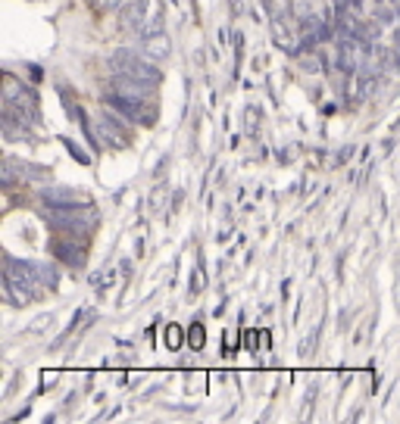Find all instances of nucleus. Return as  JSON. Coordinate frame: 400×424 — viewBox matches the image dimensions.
<instances>
[{
  "label": "nucleus",
  "instance_id": "obj_13",
  "mask_svg": "<svg viewBox=\"0 0 400 424\" xmlns=\"http://www.w3.org/2000/svg\"><path fill=\"white\" fill-rule=\"evenodd\" d=\"M31 269H35V278H38V284H41L44 290H53L60 284V272L53 269L50 262H31Z\"/></svg>",
  "mask_w": 400,
  "mask_h": 424
},
{
  "label": "nucleus",
  "instance_id": "obj_16",
  "mask_svg": "<svg viewBox=\"0 0 400 424\" xmlns=\"http://www.w3.org/2000/svg\"><path fill=\"white\" fill-rule=\"evenodd\" d=\"M188 343H191V350H203V343H207V331H203L200 321H194L191 331H188Z\"/></svg>",
  "mask_w": 400,
  "mask_h": 424
},
{
  "label": "nucleus",
  "instance_id": "obj_3",
  "mask_svg": "<svg viewBox=\"0 0 400 424\" xmlns=\"http://www.w3.org/2000/svg\"><path fill=\"white\" fill-rule=\"evenodd\" d=\"M104 104L113 109V113H119L122 119H129L131 125H144V128L156 125V116H160V109H156L153 100L129 97V94H116V91L104 94Z\"/></svg>",
  "mask_w": 400,
  "mask_h": 424
},
{
  "label": "nucleus",
  "instance_id": "obj_8",
  "mask_svg": "<svg viewBox=\"0 0 400 424\" xmlns=\"http://www.w3.org/2000/svg\"><path fill=\"white\" fill-rule=\"evenodd\" d=\"M44 175H47L44 166L19 162L16 156H6V162H4V184H13L16 178H19V182H35V178H44Z\"/></svg>",
  "mask_w": 400,
  "mask_h": 424
},
{
  "label": "nucleus",
  "instance_id": "obj_15",
  "mask_svg": "<svg viewBox=\"0 0 400 424\" xmlns=\"http://www.w3.org/2000/svg\"><path fill=\"white\" fill-rule=\"evenodd\" d=\"M22 91H26V84H22L13 72H6V75H4V100H16Z\"/></svg>",
  "mask_w": 400,
  "mask_h": 424
},
{
  "label": "nucleus",
  "instance_id": "obj_7",
  "mask_svg": "<svg viewBox=\"0 0 400 424\" xmlns=\"http://www.w3.org/2000/svg\"><path fill=\"white\" fill-rule=\"evenodd\" d=\"M47 253L53 259H60L63 265H69V269H85V262H88V253H85V240H75V238H53L47 243Z\"/></svg>",
  "mask_w": 400,
  "mask_h": 424
},
{
  "label": "nucleus",
  "instance_id": "obj_10",
  "mask_svg": "<svg viewBox=\"0 0 400 424\" xmlns=\"http://www.w3.org/2000/svg\"><path fill=\"white\" fill-rule=\"evenodd\" d=\"M144 16H147V0H125L119 6V28L122 31L144 28Z\"/></svg>",
  "mask_w": 400,
  "mask_h": 424
},
{
  "label": "nucleus",
  "instance_id": "obj_20",
  "mask_svg": "<svg viewBox=\"0 0 400 424\" xmlns=\"http://www.w3.org/2000/svg\"><path fill=\"white\" fill-rule=\"evenodd\" d=\"M244 347H247L250 352H254V347H256V337H254V331H247V334H244Z\"/></svg>",
  "mask_w": 400,
  "mask_h": 424
},
{
  "label": "nucleus",
  "instance_id": "obj_14",
  "mask_svg": "<svg viewBox=\"0 0 400 424\" xmlns=\"http://www.w3.org/2000/svg\"><path fill=\"white\" fill-rule=\"evenodd\" d=\"M297 62H301L303 72H323L325 69V53H316V50H307L297 57Z\"/></svg>",
  "mask_w": 400,
  "mask_h": 424
},
{
  "label": "nucleus",
  "instance_id": "obj_9",
  "mask_svg": "<svg viewBox=\"0 0 400 424\" xmlns=\"http://www.w3.org/2000/svg\"><path fill=\"white\" fill-rule=\"evenodd\" d=\"M107 91L129 94V97H141V100H153V88H151V84L138 82V78H131V75H125V72H113Z\"/></svg>",
  "mask_w": 400,
  "mask_h": 424
},
{
  "label": "nucleus",
  "instance_id": "obj_4",
  "mask_svg": "<svg viewBox=\"0 0 400 424\" xmlns=\"http://www.w3.org/2000/svg\"><path fill=\"white\" fill-rule=\"evenodd\" d=\"M109 69H113V72H125V75L138 78V82L151 84V88H156V84L163 82L160 66H156L153 60H147L144 53H135V50H113V53H109Z\"/></svg>",
  "mask_w": 400,
  "mask_h": 424
},
{
  "label": "nucleus",
  "instance_id": "obj_22",
  "mask_svg": "<svg viewBox=\"0 0 400 424\" xmlns=\"http://www.w3.org/2000/svg\"><path fill=\"white\" fill-rule=\"evenodd\" d=\"M94 6H97V0H94Z\"/></svg>",
  "mask_w": 400,
  "mask_h": 424
},
{
  "label": "nucleus",
  "instance_id": "obj_1",
  "mask_svg": "<svg viewBox=\"0 0 400 424\" xmlns=\"http://www.w3.org/2000/svg\"><path fill=\"white\" fill-rule=\"evenodd\" d=\"M4 262H6L4 290H6V296L13 300V306H28L35 296H41L44 287L38 284L31 262H22V259H13V256H6Z\"/></svg>",
  "mask_w": 400,
  "mask_h": 424
},
{
  "label": "nucleus",
  "instance_id": "obj_6",
  "mask_svg": "<svg viewBox=\"0 0 400 424\" xmlns=\"http://www.w3.org/2000/svg\"><path fill=\"white\" fill-rule=\"evenodd\" d=\"M125 122L129 119H122L119 113H113V109H104L100 113V119H97V138H100V144L104 147H129L131 144V138L125 135Z\"/></svg>",
  "mask_w": 400,
  "mask_h": 424
},
{
  "label": "nucleus",
  "instance_id": "obj_19",
  "mask_svg": "<svg viewBox=\"0 0 400 424\" xmlns=\"http://www.w3.org/2000/svg\"><path fill=\"white\" fill-rule=\"evenodd\" d=\"M166 343H169V350H178V343H182V331H178V325L166 328Z\"/></svg>",
  "mask_w": 400,
  "mask_h": 424
},
{
  "label": "nucleus",
  "instance_id": "obj_21",
  "mask_svg": "<svg viewBox=\"0 0 400 424\" xmlns=\"http://www.w3.org/2000/svg\"><path fill=\"white\" fill-rule=\"evenodd\" d=\"M122 4H125V0H107V6H113V10H119Z\"/></svg>",
  "mask_w": 400,
  "mask_h": 424
},
{
  "label": "nucleus",
  "instance_id": "obj_2",
  "mask_svg": "<svg viewBox=\"0 0 400 424\" xmlns=\"http://www.w3.org/2000/svg\"><path fill=\"white\" fill-rule=\"evenodd\" d=\"M47 225L53 231L66 234V238H75V240H88L94 225H97V216H94L91 206H78V209H47L44 212Z\"/></svg>",
  "mask_w": 400,
  "mask_h": 424
},
{
  "label": "nucleus",
  "instance_id": "obj_17",
  "mask_svg": "<svg viewBox=\"0 0 400 424\" xmlns=\"http://www.w3.org/2000/svg\"><path fill=\"white\" fill-rule=\"evenodd\" d=\"M53 325H57V316L50 312V316H41V318L31 321V325H28V334H44L47 328H53Z\"/></svg>",
  "mask_w": 400,
  "mask_h": 424
},
{
  "label": "nucleus",
  "instance_id": "obj_12",
  "mask_svg": "<svg viewBox=\"0 0 400 424\" xmlns=\"http://www.w3.org/2000/svg\"><path fill=\"white\" fill-rule=\"evenodd\" d=\"M4 138L6 140H28V122H22L13 109L4 106Z\"/></svg>",
  "mask_w": 400,
  "mask_h": 424
},
{
  "label": "nucleus",
  "instance_id": "obj_5",
  "mask_svg": "<svg viewBox=\"0 0 400 424\" xmlns=\"http://www.w3.org/2000/svg\"><path fill=\"white\" fill-rule=\"evenodd\" d=\"M38 200H41L47 209H78V206H91V197H88L85 191H75V187H60V184L41 187Z\"/></svg>",
  "mask_w": 400,
  "mask_h": 424
},
{
  "label": "nucleus",
  "instance_id": "obj_11",
  "mask_svg": "<svg viewBox=\"0 0 400 424\" xmlns=\"http://www.w3.org/2000/svg\"><path fill=\"white\" fill-rule=\"evenodd\" d=\"M169 50H172V41L166 31H160V35H144L141 38V53H144L147 60L153 62H166L169 60Z\"/></svg>",
  "mask_w": 400,
  "mask_h": 424
},
{
  "label": "nucleus",
  "instance_id": "obj_18",
  "mask_svg": "<svg viewBox=\"0 0 400 424\" xmlns=\"http://www.w3.org/2000/svg\"><path fill=\"white\" fill-rule=\"evenodd\" d=\"M63 147H66V150L72 153V160H78V162H82V166H88V162H91V156L85 153L78 144H72V140H69V138H63Z\"/></svg>",
  "mask_w": 400,
  "mask_h": 424
}]
</instances>
